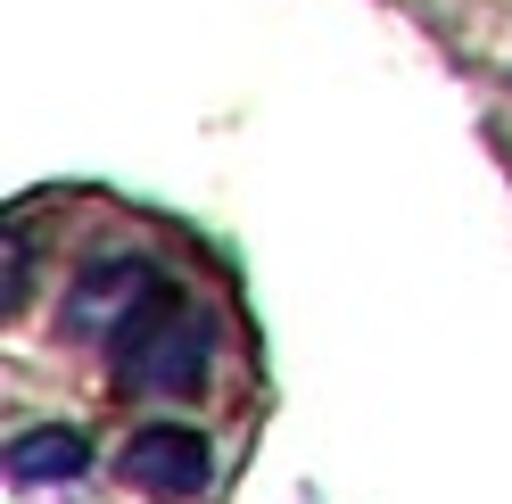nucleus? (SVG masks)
Listing matches in <instances>:
<instances>
[{"instance_id": "obj_1", "label": "nucleus", "mask_w": 512, "mask_h": 504, "mask_svg": "<svg viewBox=\"0 0 512 504\" xmlns=\"http://www.w3.org/2000/svg\"><path fill=\"white\" fill-rule=\"evenodd\" d=\"M108 356H116V381L133 389V397H157V405H174V397H199L207 389V364H215V323H207V306L174 290V281H157V298L108 339Z\"/></svg>"}, {"instance_id": "obj_2", "label": "nucleus", "mask_w": 512, "mask_h": 504, "mask_svg": "<svg viewBox=\"0 0 512 504\" xmlns=\"http://www.w3.org/2000/svg\"><path fill=\"white\" fill-rule=\"evenodd\" d=\"M157 298V273L141 257H100L75 290H67V314H58V331L83 339V348H108V339L133 323V314Z\"/></svg>"}, {"instance_id": "obj_3", "label": "nucleus", "mask_w": 512, "mask_h": 504, "mask_svg": "<svg viewBox=\"0 0 512 504\" xmlns=\"http://www.w3.org/2000/svg\"><path fill=\"white\" fill-rule=\"evenodd\" d=\"M116 471H124V488L182 504V496H199V488L215 480V455H207V438H199V430H182V422H149V430L124 438Z\"/></svg>"}, {"instance_id": "obj_4", "label": "nucleus", "mask_w": 512, "mask_h": 504, "mask_svg": "<svg viewBox=\"0 0 512 504\" xmlns=\"http://www.w3.org/2000/svg\"><path fill=\"white\" fill-rule=\"evenodd\" d=\"M0 463H9L17 488H67V480L91 471V438L67 430V422H34V430L9 438V455H0Z\"/></svg>"}]
</instances>
